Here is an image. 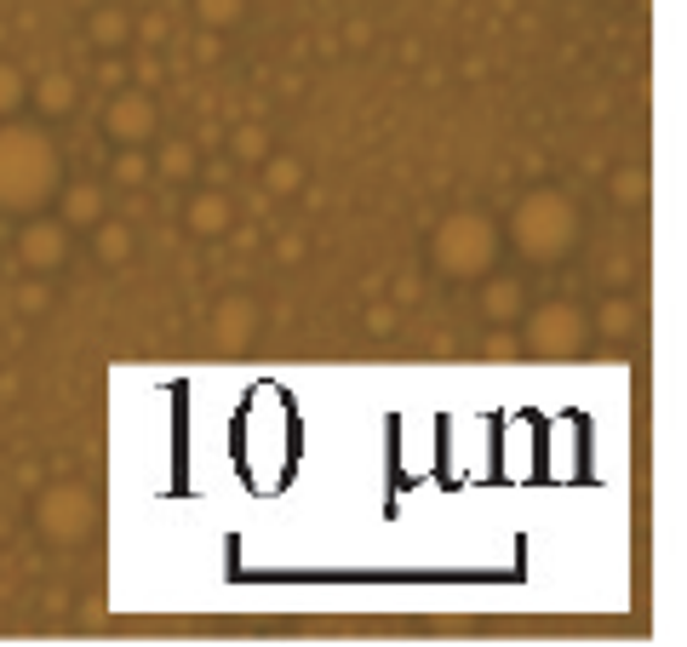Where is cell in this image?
<instances>
[{
    "label": "cell",
    "mask_w": 687,
    "mask_h": 647,
    "mask_svg": "<svg viewBox=\"0 0 687 647\" xmlns=\"http://www.w3.org/2000/svg\"><path fill=\"white\" fill-rule=\"evenodd\" d=\"M63 184V150L41 121H0V213H47Z\"/></svg>",
    "instance_id": "obj_1"
},
{
    "label": "cell",
    "mask_w": 687,
    "mask_h": 647,
    "mask_svg": "<svg viewBox=\"0 0 687 647\" xmlns=\"http://www.w3.org/2000/svg\"><path fill=\"white\" fill-rule=\"evenodd\" d=\"M504 242L522 253L527 264H562L578 242H584V207L567 189H527L510 207V218L499 224Z\"/></svg>",
    "instance_id": "obj_2"
},
{
    "label": "cell",
    "mask_w": 687,
    "mask_h": 647,
    "mask_svg": "<svg viewBox=\"0 0 687 647\" xmlns=\"http://www.w3.org/2000/svg\"><path fill=\"white\" fill-rule=\"evenodd\" d=\"M499 253H504V229L488 213H475V207L447 213L430 229V242H424L430 269H435V276H447V281H481V276H493Z\"/></svg>",
    "instance_id": "obj_3"
},
{
    "label": "cell",
    "mask_w": 687,
    "mask_h": 647,
    "mask_svg": "<svg viewBox=\"0 0 687 647\" xmlns=\"http://www.w3.org/2000/svg\"><path fill=\"white\" fill-rule=\"evenodd\" d=\"M522 332V350L539 356V361H573L596 345V332H591V310L573 298H544L533 304V310H522V321H515Z\"/></svg>",
    "instance_id": "obj_4"
},
{
    "label": "cell",
    "mask_w": 687,
    "mask_h": 647,
    "mask_svg": "<svg viewBox=\"0 0 687 647\" xmlns=\"http://www.w3.org/2000/svg\"><path fill=\"white\" fill-rule=\"evenodd\" d=\"M34 533H41L47 544H58V551L86 544L98 533V493L81 487V482L41 487V499H34Z\"/></svg>",
    "instance_id": "obj_5"
},
{
    "label": "cell",
    "mask_w": 687,
    "mask_h": 647,
    "mask_svg": "<svg viewBox=\"0 0 687 647\" xmlns=\"http://www.w3.org/2000/svg\"><path fill=\"white\" fill-rule=\"evenodd\" d=\"M161 132V110L150 92L137 86H115L110 104H103V138H110L115 150H150Z\"/></svg>",
    "instance_id": "obj_6"
},
{
    "label": "cell",
    "mask_w": 687,
    "mask_h": 647,
    "mask_svg": "<svg viewBox=\"0 0 687 647\" xmlns=\"http://www.w3.org/2000/svg\"><path fill=\"white\" fill-rule=\"evenodd\" d=\"M12 253H18V264L29 269V276H52V269L69 264V224L29 213V224L18 229V242H12Z\"/></svg>",
    "instance_id": "obj_7"
},
{
    "label": "cell",
    "mask_w": 687,
    "mask_h": 647,
    "mask_svg": "<svg viewBox=\"0 0 687 647\" xmlns=\"http://www.w3.org/2000/svg\"><path fill=\"white\" fill-rule=\"evenodd\" d=\"M258 321H264L258 298H247V292L224 298L218 310H213V338H218V350H247L253 332H258Z\"/></svg>",
    "instance_id": "obj_8"
},
{
    "label": "cell",
    "mask_w": 687,
    "mask_h": 647,
    "mask_svg": "<svg viewBox=\"0 0 687 647\" xmlns=\"http://www.w3.org/2000/svg\"><path fill=\"white\" fill-rule=\"evenodd\" d=\"M52 201H58V218L69 229H92L103 213H110V195H103V184H92V178H63Z\"/></svg>",
    "instance_id": "obj_9"
},
{
    "label": "cell",
    "mask_w": 687,
    "mask_h": 647,
    "mask_svg": "<svg viewBox=\"0 0 687 647\" xmlns=\"http://www.w3.org/2000/svg\"><path fill=\"white\" fill-rule=\"evenodd\" d=\"M184 229L201 235V242H218V235L235 229V207H229V195L224 189H195L184 201Z\"/></svg>",
    "instance_id": "obj_10"
},
{
    "label": "cell",
    "mask_w": 687,
    "mask_h": 647,
    "mask_svg": "<svg viewBox=\"0 0 687 647\" xmlns=\"http://www.w3.org/2000/svg\"><path fill=\"white\" fill-rule=\"evenodd\" d=\"M527 310V287L515 276H481V321L493 327H515Z\"/></svg>",
    "instance_id": "obj_11"
},
{
    "label": "cell",
    "mask_w": 687,
    "mask_h": 647,
    "mask_svg": "<svg viewBox=\"0 0 687 647\" xmlns=\"http://www.w3.org/2000/svg\"><path fill=\"white\" fill-rule=\"evenodd\" d=\"M29 104L41 110L47 121H58V115H75V104H81V86H75V75L52 70V75H41V81H29Z\"/></svg>",
    "instance_id": "obj_12"
},
{
    "label": "cell",
    "mask_w": 687,
    "mask_h": 647,
    "mask_svg": "<svg viewBox=\"0 0 687 647\" xmlns=\"http://www.w3.org/2000/svg\"><path fill=\"white\" fill-rule=\"evenodd\" d=\"M591 332L607 338V345H625V338L642 332V304L636 298H607L602 310L591 316Z\"/></svg>",
    "instance_id": "obj_13"
},
{
    "label": "cell",
    "mask_w": 687,
    "mask_h": 647,
    "mask_svg": "<svg viewBox=\"0 0 687 647\" xmlns=\"http://www.w3.org/2000/svg\"><path fill=\"white\" fill-rule=\"evenodd\" d=\"M132 247H137V235H132L126 218H110V213H103V218L92 224V253H98V264L121 269V264L132 258Z\"/></svg>",
    "instance_id": "obj_14"
},
{
    "label": "cell",
    "mask_w": 687,
    "mask_h": 647,
    "mask_svg": "<svg viewBox=\"0 0 687 647\" xmlns=\"http://www.w3.org/2000/svg\"><path fill=\"white\" fill-rule=\"evenodd\" d=\"M150 166H155L161 184H189V178H195V144H184V138H161V150L150 155Z\"/></svg>",
    "instance_id": "obj_15"
},
{
    "label": "cell",
    "mask_w": 687,
    "mask_h": 647,
    "mask_svg": "<svg viewBox=\"0 0 687 647\" xmlns=\"http://www.w3.org/2000/svg\"><path fill=\"white\" fill-rule=\"evenodd\" d=\"M86 35H92V47H98V52H115V47H126V41H132V18H126L121 7H98V12H92V23H86Z\"/></svg>",
    "instance_id": "obj_16"
},
{
    "label": "cell",
    "mask_w": 687,
    "mask_h": 647,
    "mask_svg": "<svg viewBox=\"0 0 687 647\" xmlns=\"http://www.w3.org/2000/svg\"><path fill=\"white\" fill-rule=\"evenodd\" d=\"M258 173H264V189H269L275 201H287V195L304 189V161H298V155H275V150H269V161L258 166Z\"/></svg>",
    "instance_id": "obj_17"
},
{
    "label": "cell",
    "mask_w": 687,
    "mask_h": 647,
    "mask_svg": "<svg viewBox=\"0 0 687 647\" xmlns=\"http://www.w3.org/2000/svg\"><path fill=\"white\" fill-rule=\"evenodd\" d=\"M269 150H275V144H269V132H264L258 121H240V126L229 132V155H235L240 166H264Z\"/></svg>",
    "instance_id": "obj_18"
},
{
    "label": "cell",
    "mask_w": 687,
    "mask_h": 647,
    "mask_svg": "<svg viewBox=\"0 0 687 647\" xmlns=\"http://www.w3.org/2000/svg\"><path fill=\"white\" fill-rule=\"evenodd\" d=\"M150 178H155L150 150H115V155H110V184H121V189H144Z\"/></svg>",
    "instance_id": "obj_19"
},
{
    "label": "cell",
    "mask_w": 687,
    "mask_h": 647,
    "mask_svg": "<svg viewBox=\"0 0 687 647\" xmlns=\"http://www.w3.org/2000/svg\"><path fill=\"white\" fill-rule=\"evenodd\" d=\"M247 18V0H195V23L206 35H218V29H235Z\"/></svg>",
    "instance_id": "obj_20"
},
{
    "label": "cell",
    "mask_w": 687,
    "mask_h": 647,
    "mask_svg": "<svg viewBox=\"0 0 687 647\" xmlns=\"http://www.w3.org/2000/svg\"><path fill=\"white\" fill-rule=\"evenodd\" d=\"M23 104H29V75L18 70V63L0 58V121H7V115H23Z\"/></svg>",
    "instance_id": "obj_21"
},
{
    "label": "cell",
    "mask_w": 687,
    "mask_h": 647,
    "mask_svg": "<svg viewBox=\"0 0 687 647\" xmlns=\"http://www.w3.org/2000/svg\"><path fill=\"white\" fill-rule=\"evenodd\" d=\"M613 201H625V207H642L647 201V178L636 173V166L630 173H613Z\"/></svg>",
    "instance_id": "obj_22"
},
{
    "label": "cell",
    "mask_w": 687,
    "mask_h": 647,
    "mask_svg": "<svg viewBox=\"0 0 687 647\" xmlns=\"http://www.w3.org/2000/svg\"><path fill=\"white\" fill-rule=\"evenodd\" d=\"M481 350H488L493 361H510V356H522V338H515L510 327H499V332H488V345H481Z\"/></svg>",
    "instance_id": "obj_23"
},
{
    "label": "cell",
    "mask_w": 687,
    "mask_h": 647,
    "mask_svg": "<svg viewBox=\"0 0 687 647\" xmlns=\"http://www.w3.org/2000/svg\"><path fill=\"white\" fill-rule=\"evenodd\" d=\"M367 327H372V332H396V304H390V310L378 304V310L367 316Z\"/></svg>",
    "instance_id": "obj_24"
},
{
    "label": "cell",
    "mask_w": 687,
    "mask_h": 647,
    "mask_svg": "<svg viewBox=\"0 0 687 647\" xmlns=\"http://www.w3.org/2000/svg\"><path fill=\"white\" fill-rule=\"evenodd\" d=\"M195 58H201V63H213V58H218V41H213V35H201V47H195Z\"/></svg>",
    "instance_id": "obj_25"
},
{
    "label": "cell",
    "mask_w": 687,
    "mask_h": 647,
    "mask_svg": "<svg viewBox=\"0 0 687 647\" xmlns=\"http://www.w3.org/2000/svg\"><path fill=\"white\" fill-rule=\"evenodd\" d=\"M618 7H625V0H618Z\"/></svg>",
    "instance_id": "obj_26"
}]
</instances>
